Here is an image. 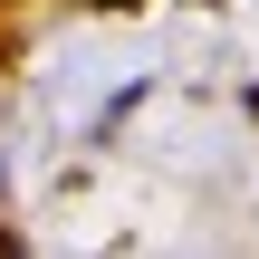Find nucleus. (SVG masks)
I'll return each mask as SVG.
<instances>
[{
	"mask_svg": "<svg viewBox=\"0 0 259 259\" xmlns=\"http://www.w3.org/2000/svg\"><path fill=\"white\" fill-rule=\"evenodd\" d=\"M250 115H259V87H250Z\"/></svg>",
	"mask_w": 259,
	"mask_h": 259,
	"instance_id": "f03ea898",
	"label": "nucleus"
},
{
	"mask_svg": "<svg viewBox=\"0 0 259 259\" xmlns=\"http://www.w3.org/2000/svg\"><path fill=\"white\" fill-rule=\"evenodd\" d=\"M87 10H135V0H87Z\"/></svg>",
	"mask_w": 259,
	"mask_h": 259,
	"instance_id": "f257e3e1",
	"label": "nucleus"
}]
</instances>
